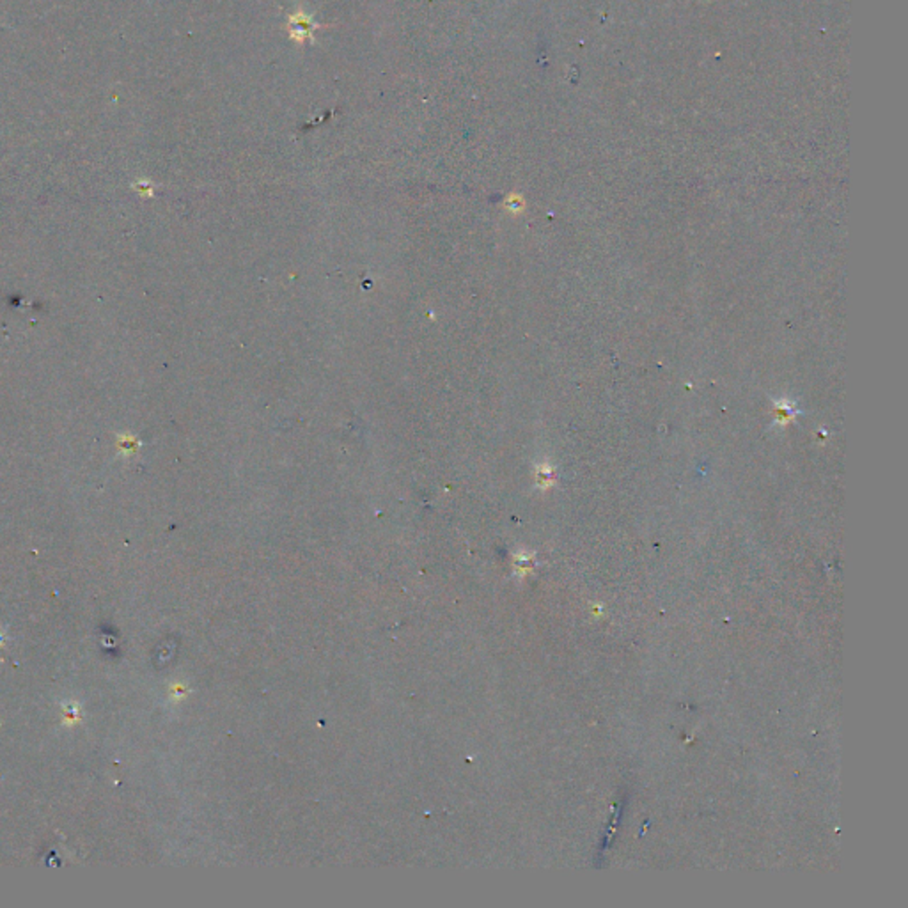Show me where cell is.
<instances>
[{"instance_id": "obj_1", "label": "cell", "mask_w": 908, "mask_h": 908, "mask_svg": "<svg viewBox=\"0 0 908 908\" xmlns=\"http://www.w3.org/2000/svg\"><path fill=\"white\" fill-rule=\"evenodd\" d=\"M289 27L291 28V38H294L297 41H305V39H311L312 35V23L304 13H297L291 16L289 20Z\"/></svg>"}]
</instances>
